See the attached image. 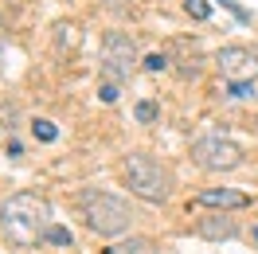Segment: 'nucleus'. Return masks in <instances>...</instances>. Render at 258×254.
Masks as SVG:
<instances>
[{
    "instance_id": "obj_7",
    "label": "nucleus",
    "mask_w": 258,
    "mask_h": 254,
    "mask_svg": "<svg viewBox=\"0 0 258 254\" xmlns=\"http://www.w3.org/2000/svg\"><path fill=\"white\" fill-rule=\"evenodd\" d=\"M196 204L200 207H246L250 204V196L246 192H239V188H204L200 196H196Z\"/></svg>"
},
{
    "instance_id": "obj_2",
    "label": "nucleus",
    "mask_w": 258,
    "mask_h": 254,
    "mask_svg": "<svg viewBox=\"0 0 258 254\" xmlns=\"http://www.w3.org/2000/svg\"><path fill=\"white\" fill-rule=\"evenodd\" d=\"M79 211L86 227L102 238H113V235H125L129 223H133V211H129L117 196L110 192H98V188H82L79 192Z\"/></svg>"
},
{
    "instance_id": "obj_11",
    "label": "nucleus",
    "mask_w": 258,
    "mask_h": 254,
    "mask_svg": "<svg viewBox=\"0 0 258 254\" xmlns=\"http://www.w3.org/2000/svg\"><path fill=\"white\" fill-rule=\"evenodd\" d=\"M184 12H188L192 20H208L211 16V4H208V0H184Z\"/></svg>"
},
{
    "instance_id": "obj_6",
    "label": "nucleus",
    "mask_w": 258,
    "mask_h": 254,
    "mask_svg": "<svg viewBox=\"0 0 258 254\" xmlns=\"http://www.w3.org/2000/svg\"><path fill=\"white\" fill-rule=\"evenodd\" d=\"M215 67L223 71V79H246V75H254L258 71V59L250 47H242V43H227V47H219V55H215Z\"/></svg>"
},
{
    "instance_id": "obj_5",
    "label": "nucleus",
    "mask_w": 258,
    "mask_h": 254,
    "mask_svg": "<svg viewBox=\"0 0 258 254\" xmlns=\"http://www.w3.org/2000/svg\"><path fill=\"white\" fill-rule=\"evenodd\" d=\"M137 67V47L125 32H110L102 39V75L106 79H129V71Z\"/></svg>"
},
{
    "instance_id": "obj_18",
    "label": "nucleus",
    "mask_w": 258,
    "mask_h": 254,
    "mask_svg": "<svg viewBox=\"0 0 258 254\" xmlns=\"http://www.w3.org/2000/svg\"><path fill=\"white\" fill-rule=\"evenodd\" d=\"M223 4H227V8H231V12H235V16H239V20H246V12H242V8H239V4H235V0H223Z\"/></svg>"
},
{
    "instance_id": "obj_17",
    "label": "nucleus",
    "mask_w": 258,
    "mask_h": 254,
    "mask_svg": "<svg viewBox=\"0 0 258 254\" xmlns=\"http://www.w3.org/2000/svg\"><path fill=\"white\" fill-rule=\"evenodd\" d=\"M98 94H102V102H117V86H113V82H102Z\"/></svg>"
},
{
    "instance_id": "obj_3",
    "label": "nucleus",
    "mask_w": 258,
    "mask_h": 254,
    "mask_svg": "<svg viewBox=\"0 0 258 254\" xmlns=\"http://www.w3.org/2000/svg\"><path fill=\"white\" fill-rule=\"evenodd\" d=\"M121 172H125V184H129L133 196H141V200H149V204H164V200H168L172 180H168V172H164L153 157L133 153V157H125Z\"/></svg>"
},
{
    "instance_id": "obj_15",
    "label": "nucleus",
    "mask_w": 258,
    "mask_h": 254,
    "mask_svg": "<svg viewBox=\"0 0 258 254\" xmlns=\"http://www.w3.org/2000/svg\"><path fill=\"white\" fill-rule=\"evenodd\" d=\"M75 43H79V28H75V24H63V28H59V47H75Z\"/></svg>"
},
{
    "instance_id": "obj_10",
    "label": "nucleus",
    "mask_w": 258,
    "mask_h": 254,
    "mask_svg": "<svg viewBox=\"0 0 258 254\" xmlns=\"http://www.w3.org/2000/svg\"><path fill=\"white\" fill-rule=\"evenodd\" d=\"M32 133L35 137H39V141H55V137H59V129H55V121H47V117H35V125H32Z\"/></svg>"
},
{
    "instance_id": "obj_12",
    "label": "nucleus",
    "mask_w": 258,
    "mask_h": 254,
    "mask_svg": "<svg viewBox=\"0 0 258 254\" xmlns=\"http://www.w3.org/2000/svg\"><path fill=\"white\" fill-rule=\"evenodd\" d=\"M227 94H231V98H250V94H254V82H246V79H231Z\"/></svg>"
},
{
    "instance_id": "obj_9",
    "label": "nucleus",
    "mask_w": 258,
    "mask_h": 254,
    "mask_svg": "<svg viewBox=\"0 0 258 254\" xmlns=\"http://www.w3.org/2000/svg\"><path fill=\"white\" fill-rule=\"evenodd\" d=\"M117 254H157V246H153L149 238H129V242L117 246Z\"/></svg>"
},
{
    "instance_id": "obj_8",
    "label": "nucleus",
    "mask_w": 258,
    "mask_h": 254,
    "mask_svg": "<svg viewBox=\"0 0 258 254\" xmlns=\"http://www.w3.org/2000/svg\"><path fill=\"white\" fill-rule=\"evenodd\" d=\"M196 235H200V238H211V242H223V238H235V235H239V223L227 219V215H211V219H200V223H196Z\"/></svg>"
},
{
    "instance_id": "obj_19",
    "label": "nucleus",
    "mask_w": 258,
    "mask_h": 254,
    "mask_svg": "<svg viewBox=\"0 0 258 254\" xmlns=\"http://www.w3.org/2000/svg\"><path fill=\"white\" fill-rule=\"evenodd\" d=\"M250 242H258V227H254V231H250Z\"/></svg>"
},
{
    "instance_id": "obj_1",
    "label": "nucleus",
    "mask_w": 258,
    "mask_h": 254,
    "mask_svg": "<svg viewBox=\"0 0 258 254\" xmlns=\"http://www.w3.org/2000/svg\"><path fill=\"white\" fill-rule=\"evenodd\" d=\"M47 227H51V207L35 192H16L0 204V235L16 250H32L39 238H47Z\"/></svg>"
},
{
    "instance_id": "obj_13",
    "label": "nucleus",
    "mask_w": 258,
    "mask_h": 254,
    "mask_svg": "<svg viewBox=\"0 0 258 254\" xmlns=\"http://www.w3.org/2000/svg\"><path fill=\"white\" fill-rule=\"evenodd\" d=\"M133 113H137V121H145V125H149V121H157V102H149V98H145V102H137V110H133Z\"/></svg>"
},
{
    "instance_id": "obj_4",
    "label": "nucleus",
    "mask_w": 258,
    "mask_h": 254,
    "mask_svg": "<svg viewBox=\"0 0 258 254\" xmlns=\"http://www.w3.org/2000/svg\"><path fill=\"white\" fill-rule=\"evenodd\" d=\"M192 160L204 172H231V168L242 164V153H239V145H231L219 133H211V137H196L192 141Z\"/></svg>"
},
{
    "instance_id": "obj_16",
    "label": "nucleus",
    "mask_w": 258,
    "mask_h": 254,
    "mask_svg": "<svg viewBox=\"0 0 258 254\" xmlns=\"http://www.w3.org/2000/svg\"><path fill=\"white\" fill-rule=\"evenodd\" d=\"M164 67H168L164 55H149V59H145V71H164Z\"/></svg>"
},
{
    "instance_id": "obj_14",
    "label": "nucleus",
    "mask_w": 258,
    "mask_h": 254,
    "mask_svg": "<svg viewBox=\"0 0 258 254\" xmlns=\"http://www.w3.org/2000/svg\"><path fill=\"white\" fill-rule=\"evenodd\" d=\"M47 242H55V246H71L75 238H71L67 227H47Z\"/></svg>"
},
{
    "instance_id": "obj_20",
    "label": "nucleus",
    "mask_w": 258,
    "mask_h": 254,
    "mask_svg": "<svg viewBox=\"0 0 258 254\" xmlns=\"http://www.w3.org/2000/svg\"><path fill=\"white\" fill-rule=\"evenodd\" d=\"M0 63H4V43H0Z\"/></svg>"
}]
</instances>
